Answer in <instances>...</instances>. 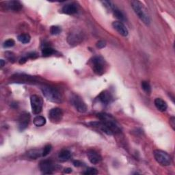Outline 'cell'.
Masks as SVG:
<instances>
[{"instance_id": "6", "label": "cell", "mask_w": 175, "mask_h": 175, "mask_svg": "<svg viewBox=\"0 0 175 175\" xmlns=\"http://www.w3.org/2000/svg\"><path fill=\"white\" fill-rule=\"evenodd\" d=\"M93 70L98 75H101L104 73L105 61L101 57L97 56L93 59Z\"/></svg>"}, {"instance_id": "14", "label": "cell", "mask_w": 175, "mask_h": 175, "mask_svg": "<svg viewBox=\"0 0 175 175\" xmlns=\"http://www.w3.org/2000/svg\"><path fill=\"white\" fill-rule=\"evenodd\" d=\"M62 12L67 14H73L78 13V8L74 4H68L62 8Z\"/></svg>"}, {"instance_id": "26", "label": "cell", "mask_w": 175, "mask_h": 175, "mask_svg": "<svg viewBox=\"0 0 175 175\" xmlns=\"http://www.w3.org/2000/svg\"><path fill=\"white\" fill-rule=\"evenodd\" d=\"M51 149H52V146L51 144L46 145V146L44 147V149L42 151V156L46 157L47 155H49V153L51 152Z\"/></svg>"}, {"instance_id": "25", "label": "cell", "mask_w": 175, "mask_h": 175, "mask_svg": "<svg viewBox=\"0 0 175 175\" xmlns=\"http://www.w3.org/2000/svg\"><path fill=\"white\" fill-rule=\"evenodd\" d=\"M61 28L59 26H55L53 25L51 26V28H50V33L52 35H58L59 34H60L61 32Z\"/></svg>"}, {"instance_id": "33", "label": "cell", "mask_w": 175, "mask_h": 175, "mask_svg": "<svg viewBox=\"0 0 175 175\" xmlns=\"http://www.w3.org/2000/svg\"><path fill=\"white\" fill-rule=\"evenodd\" d=\"M72 172V169L71 168H67V169H65V170H64V173H70Z\"/></svg>"}, {"instance_id": "10", "label": "cell", "mask_w": 175, "mask_h": 175, "mask_svg": "<svg viewBox=\"0 0 175 175\" xmlns=\"http://www.w3.org/2000/svg\"><path fill=\"white\" fill-rule=\"evenodd\" d=\"M29 120L30 116L28 113H23L20 116L19 119V129L20 131H23L28 127Z\"/></svg>"}, {"instance_id": "7", "label": "cell", "mask_w": 175, "mask_h": 175, "mask_svg": "<svg viewBox=\"0 0 175 175\" xmlns=\"http://www.w3.org/2000/svg\"><path fill=\"white\" fill-rule=\"evenodd\" d=\"M71 103L75 108L80 113H84L87 111V106L81 97L76 94H73L71 97Z\"/></svg>"}, {"instance_id": "23", "label": "cell", "mask_w": 175, "mask_h": 175, "mask_svg": "<svg viewBox=\"0 0 175 175\" xmlns=\"http://www.w3.org/2000/svg\"><path fill=\"white\" fill-rule=\"evenodd\" d=\"M141 86L142 88L143 89V90L146 93V94H150L151 93V86L150 84L148 82L143 81L141 83Z\"/></svg>"}, {"instance_id": "19", "label": "cell", "mask_w": 175, "mask_h": 175, "mask_svg": "<svg viewBox=\"0 0 175 175\" xmlns=\"http://www.w3.org/2000/svg\"><path fill=\"white\" fill-rule=\"evenodd\" d=\"M18 40L23 44L29 43L31 40V37L28 34H22L18 36Z\"/></svg>"}, {"instance_id": "27", "label": "cell", "mask_w": 175, "mask_h": 175, "mask_svg": "<svg viewBox=\"0 0 175 175\" xmlns=\"http://www.w3.org/2000/svg\"><path fill=\"white\" fill-rule=\"evenodd\" d=\"M14 44H15V42H14L13 39H8L5 41L4 44H3V47H4V48H10V47H13Z\"/></svg>"}, {"instance_id": "17", "label": "cell", "mask_w": 175, "mask_h": 175, "mask_svg": "<svg viewBox=\"0 0 175 175\" xmlns=\"http://www.w3.org/2000/svg\"><path fill=\"white\" fill-rule=\"evenodd\" d=\"M71 158V153L68 150H62L58 154V159L62 162H66Z\"/></svg>"}, {"instance_id": "24", "label": "cell", "mask_w": 175, "mask_h": 175, "mask_svg": "<svg viewBox=\"0 0 175 175\" xmlns=\"http://www.w3.org/2000/svg\"><path fill=\"white\" fill-rule=\"evenodd\" d=\"M69 39H68V41H69V43L71 44H77V43H79V40L81 39V37H79L78 35L77 34H72L70 35V36L68 38Z\"/></svg>"}, {"instance_id": "13", "label": "cell", "mask_w": 175, "mask_h": 175, "mask_svg": "<svg viewBox=\"0 0 175 175\" xmlns=\"http://www.w3.org/2000/svg\"><path fill=\"white\" fill-rule=\"evenodd\" d=\"M99 100L103 105H108L112 100V96L110 93H109V92L107 90H105L99 94Z\"/></svg>"}, {"instance_id": "5", "label": "cell", "mask_w": 175, "mask_h": 175, "mask_svg": "<svg viewBox=\"0 0 175 175\" xmlns=\"http://www.w3.org/2000/svg\"><path fill=\"white\" fill-rule=\"evenodd\" d=\"M30 103L32 110L33 114H39L43 109V101L42 98L36 95H32L30 97Z\"/></svg>"}, {"instance_id": "22", "label": "cell", "mask_w": 175, "mask_h": 175, "mask_svg": "<svg viewBox=\"0 0 175 175\" xmlns=\"http://www.w3.org/2000/svg\"><path fill=\"white\" fill-rule=\"evenodd\" d=\"M54 53H55L54 49L49 47H44V48H43V49L42 50V55L44 56V57H49V56L51 55Z\"/></svg>"}, {"instance_id": "4", "label": "cell", "mask_w": 175, "mask_h": 175, "mask_svg": "<svg viewBox=\"0 0 175 175\" xmlns=\"http://www.w3.org/2000/svg\"><path fill=\"white\" fill-rule=\"evenodd\" d=\"M153 155L156 162L159 163L160 165L167 166V165H170L171 164L172 160L170 156L165 151L162 150H154Z\"/></svg>"}, {"instance_id": "8", "label": "cell", "mask_w": 175, "mask_h": 175, "mask_svg": "<svg viewBox=\"0 0 175 175\" xmlns=\"http://www.w3.org/2000/svg\"><path fill=\"white\" fill-rule=\"evenodd\" d=\"M63 117V112L59 108L51 109L49 113V120L53 123H58L60 122Z\"/></svg>"}, {"instance_id": "30", "label": "cell", "mask_w": 175, "mask_h": 175, "mask_svg": "<svg viewBox=\"0 0 175 175\" xmlns=\"http://www.w3.org/2000/svg\"><path fill=\"white\" fill-rule=\"evenodd\" d=\"M27 59L28 58H31V59H34V58H37V54L34 52H32V53H29L28 54V55L26 56Z\"/></svg>"}, {"instance_id": "3", "label": "cell", "mask_w": 175, "mask_h": 175, "mask_svg": "<svg viewBox=\"0 0 175 175\" xmlns=\"http://www.w3.org/2000/svg\"><path fill=\"white\" fill-rule=\"evenodd\" d=\"M41 90L43 94L44 97L47 100L54 103H60L62 102V96L58 90L55 88L48 86H44L41 88Z\"/></svg>"}, {"instance_id": "12", "label": "cell", "mask_w": 175, "mask_h": 175, "mask_svg": "<svg viewBox=\"0 0 175 175\" xmlns=\"http://www.w3.org/2000/svg\"><path fill=\"white\" fill-rule=\"evenodd\" d=\"M87 156L89 161H90L91 164H99L102 159L101 156L97 152H96L95 150H88L87 153Z\"/></svg>"}, {"instance_id": "21", "label": "cell", "mask_w": 175, "mask_h": 175, "mask_svg": "<svg viewBox=\"0 0 175 175\" xmlns=\"http://www.w3.org/2000/svg\"><path fill=\"white\" fill-rule=\"evenodd\" d=\"M112 12H113L114 15L116 18H117L118 19H119L120 21H124L125 19H124V16L123 13L121 12L120 10H118V8H114L113 10H112Z\"/></svg>"}, {"instance_id": "1", "label": "cell", "mask_w": 175, "mask_h": 175, "mask_svg": "<svg viewBox=\"0 0 175 175\" xmlns=\"http://www.w3.org/2000/svg\"><path fill=\"white\" fill-rule=\"evenodd\" d=\"M97 115L101 122L104 124L107 127V129L111 132L112 135L114 134V133H118L121 132L120 124L116 122V120L111 115L105 113H100Z\"/></svg>"}, {"instance_id": "31", "label": "cell", "mask_w": 175, "mask_h": 175, "mask_svg": "<svg viewBox=\"0 0 175 175\" xmlns=\"http://www.w3.org/2000/svg\"><path fill=\"white\" fill-rule=\"evenodd\" d=\"M170 125L173 127V129H174V126H175V118L174 117H172L170 119Z\"/></svg>"}, {"instance_id": "2", "label": "cell", "mask_w": 175, "mask_h": 175, "mask_svg": "<svg viewBox=\"0 0 175 175\" xmlns=\"http://www.w3.org/2000/svg\"><path fill=\"white\" fill-rule=\"evenodd\" d=\"M131 7L133 8V10L137 14L142 22L145 25H149L150 23V18L149 13L146 10V9L144 7V5L139 1H131Z\"/></svg>"}, {"instance_id": "28", "label": "cell", "mask_w": 175, "mask_h": 175, "mask_svg": "<svg viewBox=\"0 0 175 175\" xmlns=\"http://www.w3.org/2000/svg\"><path fill=\"white\" fill-rule=\"evenodd\" d=\"M84 174L87 175H94L98 174V171L97 170V169L94 168H88L86 169V170L84 172Z\"/></svg>"}, {"instance_id": "32", "label": "cell", "mask_w": 175, "mask_h": 175, "mask_svg": "<svg viewBox=\"0 0 175 175\" xmlns=\"http://www.w3.org/2000/svg\"><path fill=\"white\" fill-rule=\"evenodd\" d=\"M73 165H75L76 167H79L82 165V163L80 162L79 161H74L73 162Z\"/></svg>"}, {"instance_id": "9", "label": "cell", "mask_w": 175, "mask_h": 175, "mask_svg": "<svg viewBox=\"0 0 175 175\" xmlns=\"http://www.w3.org/2000/svg\"><path fill=\"white\" fill-rule=\"evenodd\" d=\"M39 167L40 170L44 174H52L55 168L54 164L51 160H43L40 163Z\"/></svg>"}, {"instance_id": "18", "label": "cell", "mask_w": 175, "mask_h": 175, "mask_svg": "<svg viewBox=\"0 0 175 175\" xmlns=\"http://www.w3.org/2000/svg\"><path fill=\"white\" fill-rule=\"evenodd\" d=\"M34 124L36 127H43L46 124L45 118L42 116H37L34 118Z\"/></svg>"}, {"instance_id": "20", "label": "cell", "mask_w": 175, "mask_h": 175, "mask_svg": "<svg viewBox=\"0 0 175 175\" xmlns=\"http://www.w3.org/2000/svg\"><path fill=\"white\" fill-rule=\"evenodd\" d=\"M28 155L29 158L36 159L42 156V152L38 150H31L28 152Z\"/></svg>"}, {"instance_id": "11", "label": "cell", "mask_w": 175, "mask_h": 175, "mask_svg": "<svg viewBox=\"0 0 175 175\" xmlns=\"http://www.w3.org/2000/svg\"><path fill=\"white\" fill-rule=\"evenodd\" d=\"M112 26L123 36H127L129 34L128 29L126 28L122 22L120 21H114L112 23Z\"/></svg>"}, {"instance_id": "16", "label": "cell", "mask_w": 175, "mask_h": 175, "mask_svg": "<svg viewBox=\"0 0 175 175\" xmlns=\"http://www.w3.org/2000/svg\"><path fill=\"white\" fill-rule=\"evenodd\" d=\"M6 7L13 11H19L22 8V4L19 1H9L6 2Z\"/></svg>"}, {"instance_id": "15", "label": "cell", "mask_w": 175, "mask_h": 175, "mask_svg": "<svg viewBox=\"0 0 175 175\" xmlns=\"http://www.w3.org/2000/svg\"><path fill=\"white\" fill-rule=\"evenodd\" d=\"M154 103H155L156 108L160 112H165L167 109L168 105L166 102L161 99V98H157V99H155Z\"/></svg>"}, {"instance_id": "34", "label": "cell", "mask_w": 175, "mask_h": 175, "mask_svg": "<svg viewBox=\"0 0 175 175\" xmlns=\"http://www.w3.org/2000/svg\"><path fill=\"white\" fill-rule=\"evenodd\" d=\"M0 62H1V66H2V67H3L4 66L5 62H4V61L3 60H0Z\"/></svg>"}, {"instance_id": "29", "label": "cell", "mask_w": 175, "mask_h": 175, "mask_svg": "<svg viewBox=\"0 0 175 175\" xmlns=\"http://www.w3.org/2000/svg\"><path fill=\"white\" fill-rule=\"evenodd\" d=\"M106 46V43L103 40H99L97 43V47L99 49H103Z\"/></svg>"}]
</instances>
